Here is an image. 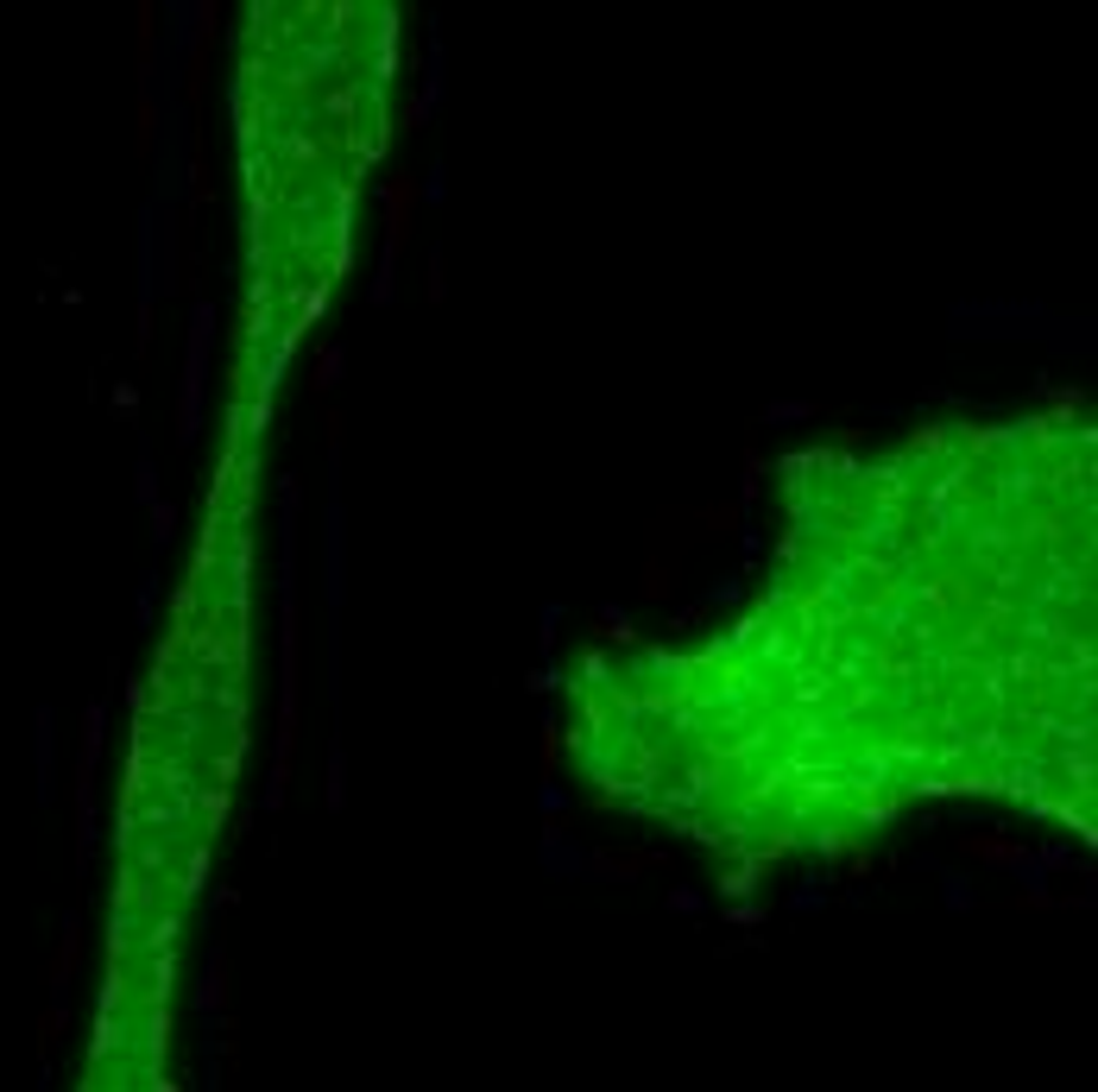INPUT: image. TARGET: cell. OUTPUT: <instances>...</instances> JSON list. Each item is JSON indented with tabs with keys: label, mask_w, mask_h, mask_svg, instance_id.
<instances>
[{
	"label": "cell",
	"mask_w": 1098,
	"mask_h": 1092,
	"mask_svg": "<svg viewBox=\"0 0 1098 1092\" xmlns=\"http://www.w3.org/2000/svg\"><path fill=\"white\" fill-rule=\"evenodd\" d=\"M171 909H127L108 960V991L76 1092H165L171 1010Z\"/></svg>",
	"instance_id": "1"
}]
</instances>
